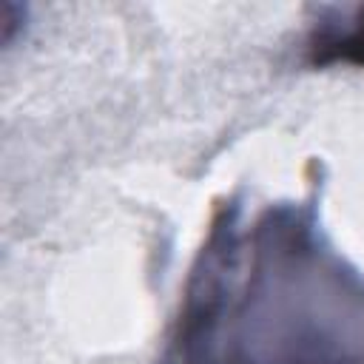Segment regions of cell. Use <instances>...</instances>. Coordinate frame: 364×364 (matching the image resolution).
Returning a JSON list of instances; mask_svg holds the SVG:
<instances>
[{
  "label": "cell",
  "instance_id": "1",
  "mask_svg": "<svg viewBox=\"0 0 364 364\" xmlns=\"http://www.w3.org/2000/svg\"><path fill=\"white\" fill-rule=\"evenodd\" d=\"M156 364H364V270L313 199H222Z\"/></svg>",
  "mask_w": 364,
  "mask_h": 364
},
{
  "label": "cell",
  "instance_id": "2",
  "mask_svg": "<svg viewBox=\"0 0 364 364\" xmlns=\"http://www.w3.org/2000/svg\"><path fill=\"white\" fill-rule=\"evenodd\" d=\"M304 63L313 68H364V3L321 9L301 43Z\"/></svg>",
  "mask_w": 364,
  "mask_h": 364
}]
</instances>
